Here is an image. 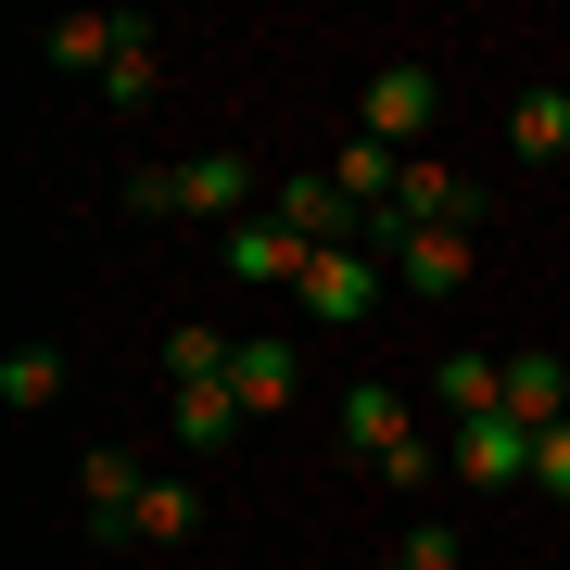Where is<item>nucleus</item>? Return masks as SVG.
<instances>
[{
	"mask_svg": "<svg viewBox=\"0 0 570 570\" xmlns=\"http://www.w3.org/2000/svg\"><path fill=\"white\" fill-rule=\"evenodd\" d=\"M431 115H444V77H431V63H381V77H367V102H355V140L419 153V140H431Z\"/></svg>",
	"mask_w": 570,
	"mask_h": 570,
	"instance_id": "nucleus-1",
	"label": "nucleus"
},
{
	"mask_svg": "<svg viewBox=\"0 0 570 570\" xmlns=\"http://www.w3.org/2000/svg\"><path fill=\"white\" fill-rule=\"evenodd\" d=\"M367 242H381V266H393V279L419 292V305H444V292H469V266H482V254H469V228H406V216H381Z\"/></svg>",
	"mask_w": 570,
	"mask_h": 570,
	"instance_id": "nucleus-2",
	"label": "nucleus"
},
{
	"mask_svg": "<svg viewBox=\"0 0 570 570\" xmlns=\"http://www.w3.org/2000/svg\"><path fill=\"white\" fill-rule=\"evenodd\" d=\"M444 469H456L469 494H520V482H532V431H520L508 406H494V419H456V431H444Z\"/></svg>",
	"mask_w": 570,
	"mask_h": 570,
	"instance_id": "nucleus-3",
	"label": "nucleus"
},
{
	"mask_svg": "<svg viewBox=\"0 0 570 570\" xmlns=\"http://www.w3.org/2000/svg\"><path fill=\"white\" fill-rule=\"evenodd\" d=\"M381 279H393L381 254H305V279H292V305H305V317H330V330H355L367 305H381Z\"/></svg>",
	"mask_w": 570,
	"mask_h": 570,
	"instance_id": "nucleus-4",
	"label": "nucleus"
},
{
	"mask_svg": "<svg viewBox=\"0 0 570 570\" xmlns=\"http://www.w3.org/2000/svg\"><path fill=\"white\" fill-rule=\"evenodd\" d=\"M140 494H153V469L127 456V444H89V456H77V508H89V532H102V546H127Z\"/></svg>",
	"mask_w": 570,
	"mask_h": 570,
	"instance_id": "nucleus-5",
	"label": "nucleus"
},
{
	"mask_svg": "<svg viewBox=\"0 0 570 570\" xmlns=\"http://www.w3.org/2000/svg\"><path fill=\"white\" fill-rule=\"evenodd\" d=\"M279 228H305L317 254H367V216L343 204V178H279V204H266Z\"/></svg>",
	"mask_w": 570,
	"mask_h": 570,
	"instance_id": "nucleus-6",
	"label": "nucleus"
},
{
	"mask_svg": "<svg viewBox=\"0 0 570 570\" xmlns=\"http://www.w3.org/2000/svg\"><path fill=\"white\" fill-rule=\"evenodd\" d=\"M216 254H228V279H254V292H292L317 242H305V228H279V216H242V228H228Z\"/></svg>",
	"mask_w": 570,
	"mask_h": 570,
	"instance_id": "nucleus-7",
	"label": "nucleus"
},
{
	"mask_svg": "<svg viewBox=\"0 0 570 570\" xmlns=\"http://www.w3.org/2000/svg\"><path fill=\"white\" fill-rule=\"evenodd\" d=\"M228 393H242V419H279L292 393H305V355H292L279 330H242V355H228Z\"/></svg>",
	"mask_w": 570,
	"mask_h": 570,
	"instance_id": "nucleus-8",
	"label": "nucleus"
},
{
	"mask_svg": "<svg viewBox=\"0 0 570 570\" xmlns=\"http://www.w3.org/2000/svg\"><path fill=\"white\" fill-rule=\"evenodd\" d=\"M343 444H355L367 469H393V456L419 444V406H406L393 381H355V393H343Z\"/></svg>",
	"mask_w": 570,
	"mask_h": 570,
	"instance_id": "nucleus-9",
	"label": "nucleus"
},
{
	"mask_svg": "<svg viewBox=\"0 0 570 570\" xmlns=\"http://www.w3.org/2000/svg\"><path fill=\"white\" fill-rule=\"evenodd\" d=\"M178 216L242 228V216H254V165H242V153H190V165H178Z\"/></svg>",
	"mask_w": 570,
	"mask_h": 570,
	"instance_id": "nucleus-10",
	"label": "nucleus"
},
{
	"mask_svg": "<svg viewBox=\"0 0 570 570\" xmlns=\"http://www.w3.org/2000/svg\"><path fill=\"white\" fill-rule=\"evenodd\" d=\"M127 39H140V26H127V13H63L51 39H39V51L63 63V77H115V51H127Z\"/></svg>",
	"mask_w": 570,
	"mask_h": 570,
	"instance_id": "nucleus-11",
	"label": "nucleus"
},
{
	"mask_svg": "<svg viewBox=\"0 0 570 570\" xmlns=\"http://www.w3.org/2000/svg\"><path fill=\"white\" fill-rule=\"evenodd\" d=\"M393 216H406V228H456V216H469V178H456L444 153H406V190H393Z\"/></svg>",
	"mask_w": 570,
	"mask_h": 570,
	"instance_id": "nucleus-12",
	"label": "nucleus"
},
{
	"mask_svg": "<svg viewBox=\"0 0 570 570\" xmlns=\"http://www.w3.org/2000/svg\"><path fill=\"white\" fill-rule=\"evenodd\" d=\"M508 419H520V431H558V419H570V367H558L546 343L508 355Z\"/></svg>",
	"mask_w": 570,
	"mask_h": 570,
	"instance_id": "nucleus-13",
	"label": "nucleus"
},
{
	"mask_svg": "<svg viewBox=\"0 0 570 570\" xmlns=\"http://www.w3.org/2000/svg\"><path fill=\"white\" fill-rule=\"evenodd\" d=\"M508 140H520L532 165H558V153H570V89H558V77H532L520 102H508Z\"/></svg>",
	"mask_w": 570,
	"mask_h": 570,
	"instance_id": "nucleus-14",
	"label": "nucleus"
},
{
	"mask_svg": "<svg viewBox=\"0 0 570 570\" xmlns=\"http://www.w3.org/2000/svg\"><path fill=\"white\" fill-rule=\"evenodd\" d=\"M431 393H444V431H456V419H494V406H508V367H494V355H444Z\"/></svg>",
	"mask_w": 570,
	"mask_h": 570,
	"instance_id": "nucleus-15",
	"label": "nucleus"
},
{
	"mask_svg": "<svg viewBox=\"0 0 570 570\" xmlns=\"http://www.w3.org/2000/svg\"><path fill=\"white\" fill-rule=\"evenodd\" d=\"M165 431H178V444H204V456H216L228 431H242V393H228V381H190L178 406H165Z\"/></svg>",
	"mask_w": 570,
	"mask_h": 570,
	"instance_id": "nucleus-16",
	"label": "nucleus"
},
{
	"mask_svg": "<svg viewBox=\"0 0 570 570\" xmlns=\"http://www.w3.org/2000/svg\"><path fill=\"white\" fill-rule=\"evenodd\" d=\"M190 532H204V494H190V482H153L140 520H127V546H190Z\"/></svg>",
	"mask_w": 570,
	"mask_h": 570,
	"instance_id": "nucleus-17",
	"label": "nucleus"
},
{
	"mask_svg": "<svg viewBox=\"0 0 570 570\" xmlns=\"http://www.w3.org/2000/svg\"><path fill=\"white\" fill-rule=\"evenodd\" d=\"M228 355H242V343H228V330H204V317H190V330H165V381H228Z\"/></svg>",
	"mask_w": 570,
	"mask_h": 570,
	"instance_id": "nucleus-18",
	"label": "nucleus"
},
{
	"mask_svg": "<svg viewBox=\"0 0 570 570\" xmlns=\"http://www.w3.org/2000/svg\"><path fill=\"white\" fill-rule=\"evenodd\" d=\"M51 393H63V355H51V343L0 355V406H51Z\"/></svg>",
	"mask_w": 570,
	"mask_h": 570,
	"instance_id": "nucleus-19",
	"label": "nucleus"
},
{
	"mask_svg": "<svg viewBox=\"0 0 570 570\" xmlns=\"http://www.w3.org/2000/svg\"><path fill=\"white\" fill-rule=\"evenodd\" d=\"M102 89H115V102H153V89H165V51H153V26L115 51V77H102Z\"/></svg>",
	"mask_w": 570,
	"mask_h": 570,
	"instance_id": "nucleus-20",
	"label": "nucleus"
},
{
	"mask_svg": "<svg viewBox=\"0 0 570 570\" xmlns=\"http://www.w3.org/2000/svg\"><path fill=\"white\" fill-rule=\"evenodd\" d=\"M532 494H558V508H570V419L532 431Z\"/></svg>",
	"mask_w": 570,
	"mask_h": 570,
	"instance_id": "nucleus-21",
	"label": "nucleus"
},
{
	"mask_svg": "<svg viewBox=\"0 0 570 570\" xmlns=\"http://www.w3.org/2000/svg\"><path fill=\"white\" fill-rule=\"evenodd\" d=\"M127 216H178V165H127Z\"/></svg>",
	"mask_w": 570,
	"mask_h": 570,
	"instance_id": "nucleus-22",
	"label": "nucleus"
},
{
	"mask_svg": "<svg viewBox=\"0 0 570 570\" xmlns=\"http://www.w3.org/2000/svg\"><path fill=\"white\" fill-rule=\"evenodd\" d=\"M393 558H406V570H456V532L419 520V532H393Z\"/></svg>",
	"mask_w": 570,
	"mask_h": 570,
	"instance_id": "nucleus-23",
	"label": "nucleus"
},
{
	"mask_svg": "<svg viewBox=\"0 0 570 570\" xmlns=\"http://www.w3.org/2000/svg\"><path fill=\"white\" fill-rule=\"evenodd\" d=\"M367 570H406V558H367Z\"/></svg>",
	"mask_w": 570,
	"mask_h": 570,
	"instance_id": "nucleus-24",
	"label": "nucleus"
}]
</instances>
